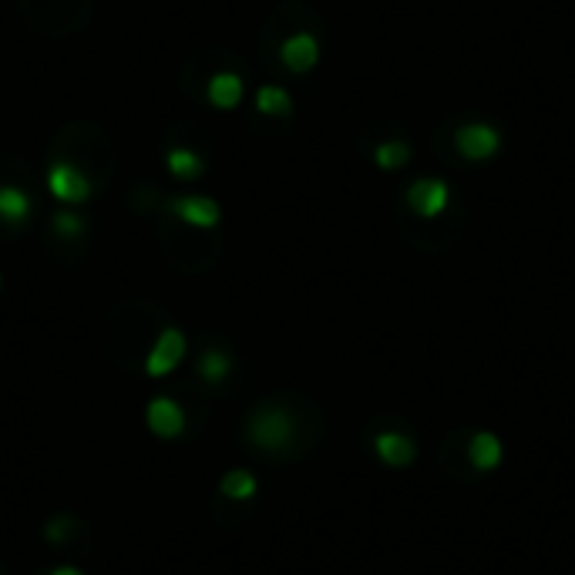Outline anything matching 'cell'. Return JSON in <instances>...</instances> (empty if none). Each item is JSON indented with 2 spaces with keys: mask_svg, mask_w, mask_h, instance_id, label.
Returning a JSON list of instances; mask_svg holds the SVG:
<instances>
[{
  "mask_svg": "<svg viewBox=\"0 0 575 575\" xmlns=\"http://www.w3.org/2000/svg\"><path fill=\"white\" fill-rule=\"evenodd\" d=\"M246 444L266 461H290L300 454L303 421L296 407L283 397H266L246 417Z\"/></svg>",
  "mask_w": 575,
  "mask_h": 575,
  "instance_id": "1",
  "label": "cell"
},
{
  "mask_svg": "<svg viewBox=\"0 0 575 575\" xmlns=\"http://www.w3.org/2000/svg\"><path fill=\"white\" fill-rule=\"evenodd\" d=\"M185 350H189V340H185V333L179 327H162L155 333L152 347L145 350V374L148 377H169L172 370H179V364L185 360Z\"/></svg>",
  "mask_w": 575,
  "mask_h": 575,
  "instance_id": "2",
  "label": "cell"
},
{
  "mask_svg": "<svg viewBox=\"0 0 575 575\" xmlns=\"http://www.w3.org/2000/svg\"><path fill=\"white\" fill-rule=\"evenodd\" d=\"M145 424L159 441H175L189 428V414L175 397H152L145 407Z\"/></svg>",
  "mask_w": 575,
  "mask_h": 575,
  "instance_id": "3",
  "label": "cell"
},
{
  "mask_svg": "<svg viewBox=\"0 0 575 575\" xmlns=\"http://www.w3.org/2000/svg\"><path fill=\"white\" fill-rule=\"evenodd\" d=\"M48 192L64 206H81V202L91 199V179L78 165L54 162L48 169Z\"/></svg>",
  "mask_w": 575,
  "mask_h": 575,
  "instance_id": "4",
  "label": "cell"
},
{
  "mask_svg": "<svg viewBox=\"0 0 575 575\" xmlns=\"http://www.w3.org/2000/svg\"><path fill=\"white\" fill-rule=\"evenodd\" d=\"M454 148H458L461 159L485 162L502 148V135H498V128H491L488 122H471L454 132Z\"/></svg>",
  "mask_w": 575,
  "mask_h": 575,
  "instance_id": "5",
  "label": "cell"
},
{
  "mask_svg": "<svg viewBox=\"0 0 575 575\" xmlns=\"http://www.w3.org/2000/svg\"><path fill=\"white\" fill-rule=\"evenodd\" d=\"M169 216L192 229H216L222 219V209L219 202L209 196H175L169 199Z\"/></svg>",
  "mask_w": 575,
  "mask_h": 575,
  "instance_id": "6",
  "label": "cell"
},
{
  "mask_svg": "<svg viewBox=\"0 0 575 575\" xmlns=\"http://www.w3.org/2000/svg\"><path fill=\"white\" fill-rule=\"evenodd\" d=\"M451 202V185L444 179H417L407 189V206H411L421 219H438Z\"/></svg>",
  "mask_w": 575,
  "mask_h": 575,
  "instance_id": "7",
  "label": "cell"
},
{
  "mask_svg": "<svg viewBox=\"0 0 575 575\" xmlns=\"http://www.w3.org/2000/svg\"><path fill=\"white\" fill-rule=\"evenodd\" d=\"M280 61H283L286 71L306 74L310 68H317V61H320V41L310 31H300V34L286 37L283 48H280Z\"/></svg>",
  "mask_w": 575,
  "mask_h": 575,
  "instance_id": "8",
  "label": "cell"
},
{
  "mask_svg": "<svg viewBox=\"0 0 575 575\" xmlns=\"http://www.w3.org/2000/svg\"><path fill=\"white\" fill-rule=\"evenodd\" d=\"M374 454L387 468H407L417 458V444L404 431H380L374 438Z\"/></svg>",
  "mask_w": 575,
  "mask_h": 575,
  "instance_id": "9",
  "label": "cell"
},
{
  "mask_svg": "<svg viewBox=\"0 0 575 575\" xmlns=\"http://www.w3.org/2000/svg\"><path fill=\"white\" fill-rule=\"evenodd\" d=\"M196 377L209 387V391H219V387L233 377V354H229L226 347H216V343H212V347H206L196 357Z\"/></svg>",
  "mask_w": 575,
  "mask_h": 575,
  "instance_id": "10",
  "label": "cell"
},
{
  "mask_svg": "<svg viewBox=\"0 0 575 575\" xmlns=\"http://www.w3.org/2000/svg\"><path fill=\"white\" fill-rule=\"evenodd\" d=\"M81 532H88L85 522H81V518H74V515H68V512L51 515L48 522L41 525L44 542L54 545V549H74L78 539H81Z\"/></svg>",
  "mask_w": 575,
  "mask_h": 575,
  "instance_id": "11",
  "label": "cell"
},
{
  "mask_svg": "<svg viewBox=\"0 0 575 575\" xmlns=\"http://www.w3.org/2000/svg\"><path fill=\"white\" fill-rule=\"evenodd\" d=\"M243 78H239L236 71H219L209 78L206 85V95H209V105H216L219 111H233L239 101H243Z\"/></svg>",
  "mask_w": 575,
  "mask_h": 575,
  "instance_id": "12",
  "label": "cell"
},
{
  "mask_svg": "<svg viewBox=\"0 0 575 575\" xmlns=\"http://www.w3.org/2000/svg\"><path fill=\"white\" fill-rule=\"evenodd\" d=\"M219 495L222 502H233V505H249L259 495V481L253 471L246 468H229L226 475L219 478Z\"/></svg>",
  "mask_w": 575,
  "mask_h": 575,
  "instance_id": "13",
  "label": "cell"
},
{
  "mask_svg": "<svg viewBox=\"0 0 575 575\" xmlns=\"http://www.w3.org/2000/svg\"><path fill=\"white\" fill-rule=\"evenodd\" d=\"M34 212V202L27 196L24 189H17V185H0V222L4 226H24L27 219H31Z\"/></svg>",
  "mask_w": 575,
  "mask_h": 575,
  "instance_id": "14",
  "label": "cell"
},
{
  "mask_svg": "<svg viewBox=\"0 0 575 575\" xmlns=\"http://www.w3.org/2000/svg\"><path fill=\"white\" fill-rule=\"evenodd\" d=\"M468 458L478 471L498 468V465H502V458H505L502 438H498V434H491V431H478L468 444Z\"/></svg>",
  "mask_w": 575,
  "mask_h": 575,
  "instance_id": "15",
  "label": "cell"
},
{
  "mask_svg": "<svg viewBox=\"0 0 575 575\" xmlns=\"http://www.w3.org/2000/svg\"><path fill=\"white\" fill-rule=\"evenodd\" d=\"M165 169H169V175H175L179 182H196L202 172H206V162H202L199 152H192V148H169L165 152Z\"/></svg>",
  "mask_w": 575,
  "mask_h": 575,
  "instance_id": "16",
  "label": "cell"
},
{
  "mask_svg": "<svg viewBox=\"0 0 575 575\" xmlns=\"http://www.w3.org/2000/svg\"><path fill=\"white\" fill-rule=\"evenodd\" d=\"M256 108H259V115L286 118L293 111V98H290V91L280 85H263L256 91Z\"/></svg>",
  "mask_w": 575,
  "mask_h": 575,
  "instance_id": "17",
  "label": "cell"
},
{
  "mask_svg": "<svg viewBox=\"0 0 575 575\" xmlns=\"http://www.w3.org/2000/svg\"><path fill=\"white\" fill-rule=\"evenodd\" d=\"M374 159H377L380 169H404V165L411 162V145L391 138V142H384V145L377 148Z\"/></svg>",
  "mask_w": 575,
  "mask_h": 575,
  "instance_id": "18",
  "label": "cell"
},
{
  "mask_svg": "<svg viewBox=\"0 0 575 575\" xmlns=\"http://www.w3.org/2000/svg\"><path fill=\"white\" fill-rule=\"evenodd\" d=\"M51 226H54V233H58L61 239H78V236H85V219L78 216V212H54V219H51Z\"/></svg>",
  "mask_w": 575,
  "mask_h": 575,
  "instance_id": "19",
  "label": "cell"
},
{
  "mask_svg": "<svg viewBox=\"0 0 575 575\" xmlns=\"http://www.w3.org/2000/svg\"><path fill=\"white\" fill-rule=\"evenodd\" d=\"M44 575H85V569H81V565H71V562H61V565H54V569H48Z\"/></svg>",
  "mask_w": 575,
  "mask_h": 575,
  "instance_id": "20",
  "label": "cell"
},
{
  "mask_svg": "<svg viewBox=\"0 0 575 575\" xmlns=\"http://www.w3.org/2000/svg\"><path fill=\"white\" fill-rule=\"evenodd\" d=\"M0 286H4V276H0Z\"/></svg>",
  "mask_w": 575,
  "mask_h": 575,
  "instance_id": "21",
  "label": "cell"
},
{
  "mask_svg": "<svg viewBox=\"0 0 575 575\" xmlns=\"http://www.w3.org/2000/svg\"><path fill=\"white\" fill-rule=\"evenodd\" d=\"M0 575H4V569H0Z\"/></svg>",
  "mask_w": 575,
  "mask_h": 575,
  "instance_id": "22",
  "label": "cell"
}]
</instances>
